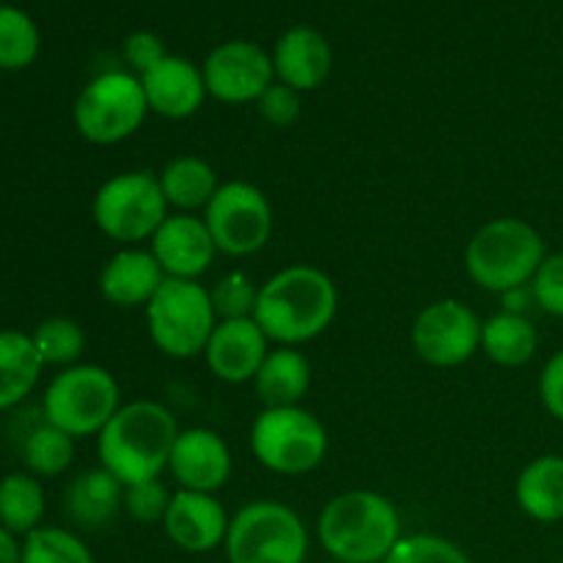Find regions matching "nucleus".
<instances>
[{"instance_id": "1", "label": "nucleus", "mask_w": 563, "mask_h": 563, "mask_svg": "<svg viewBox=\"0 0 563 563\" xmlns=\"http://www.w3.org/2000/svg\"><path fill=\"white\" fill-rule=\"evenodd\" d=\"M339 313V289L324 269L291 264L258 286L253 319L273 344L302 346L328 333Z\"/></svg>"}, {"instance_id": "2", "label": "nucleus", "mask_w": 563, "mask_h": 563, "mask_svg": "<svg viewBox=\"0 0 563 563\" xmlns=\"http://www.w3.org/2000/svg\"><path fill=\"white\" fill-rule=\"evenodd\" d=\"M179 432L176 416L159 401L135 399L121 405L97 434L99 467L113 473L124 487L154 482L168 471Z\"/></svg>"}, {"instance_id": "3", "label": "nucleus", "mask_w": 563, "mask_h": 563, "mask_svg": "<svg viewBox=\"0 0 563 563\" xmlns=\"http://www.w3.org/2000/svg\"><path fill=\"white\" fill-rule=\"evenodd\" d=\"M401 537L399 509L374 489H346L319 511L317 539L333 561L383 563Z\"/></svg>"}, {"instance_id": "4", "label": "nucleus", "mask_w": 563, "mask_h": 563, "mask_svg": "<svg viewBox=\"0 0 563 563\" xmlns=\"http://www.w3.org/2000/svg\"><path fill=\"white\" fill-rule=\"evenodd\" d=\"M548 256L542 234L520 218H495L471 236L465 269L482 289L506 295L528 286Z\"/></svg>"}, {"instance_id": "5", "label": "nucleus", "mask_w": 563, "mask_h": 563, "mask_svg": "<svg viewBox=\"0 0 563 563\" xmlns=\"http://www.w3.org/2000/svg\"><path fill=\"white\" fill-rule=\"evenodd\" d=\"M121 407V388L113 372L97 363L60 368L42 399L44 421L69 438H97Z\"/></svg>"}, {"instance_id": "6", "label": "nucleus", "mask_w": 563, "mask_h": 563, "mask_svg": "<svg viewBox=\"0 0 563 563\" xmlns=\"http://www.w3.org/2000/svg\"><path fill=\"white\" fill-rule=\"evenodd\" d=\"M328 427L297 407H264L251 427V454L278 476H306L328 460Z\"/></svg>"}, {"instance_id": "7", "label": "nucleus", "mask_w": 563, "mask_h": 563, "mask_svg": "<svg viewBox=\"0 0 563 563\" xmlns=\"http://www.w3.org/2000/svg\"><path fill=\"white\" fill-rule=\"evenodd\" d=\"M311 537L291 506L280 500H251L229 522V563H306Z\"/></svg>"}, {"instance_id": "8", "label": "nucleus", "mask_w": 563, "mask_h": 563, "mask_svg": "<svg viewBox=\"0 0 563 563\" xmlns=\"http://www.w3.org/2000/svg\"><path fill=\"white\" fill-rule=\"evenodd\" d=\"M218 322L212 295L198 280L165 278V284L146 306L148 339L163 355L174 361L203 355Z\"/></svg>"}, {"instance_id": "9", "label": "nucleus", "mask_w": 563, "mask_h": 563, "mask_svg": "<svg viewBox=\"0 0 563 563\" xmlns=\"http://www.w3.org/2000/svg\"><path fill=\"white\" fill-rule=\"evenodd\" d=\"M152 113L141 77L126 69H108L91 77L77 93L71 121L82 141L93 146H115L143 126Z\"/></svg>"}, {"instance_id": "10", "label": "nucleus", "mask_w": 563, "mask_h": 563, "mask_svg": "<svg viewBox=\"0 0 563 563\" xmlns=\"http://www.w3.org/2000/svg\"><path fill=\"white\" fill-rule=\"evenodd\" d=\"M170 214L159 179L152 170H124L99 185L91 201L93 225L121 247L152 242Z\"/></svg>"}, {"instance_id": "11", "label": "nucleus", "mask_w": 563, "mask_h": 563, "mask_svg": "<svg viewBox=\"0 0 563 563\" xmlns=\"http://www.w3.org/2000/svg\"><path fill=\"white\" fill-rule=\"evenodd\" d=\"M203 223L212 234L218 253L231 258H245L267 247L275 229L273 203L267 192L253 181H223L203 209Z\"/></svg>"}, {"instance_id": "12", "label": "nucleus", "mask_w": 563, "mask_h": 563, "mask_svg": "<svg viewBox=\"0 0 563 563\" xmlns=\"http://www.w3.org/2000/svg\"><path fill=\"white\" fill-rule=\"evenodd\" d=\"M484 322L467 302L445 297L418 311L410 341L416 355L434 368H456L482 350Z\"/></svg>"}, {"instance_id": "13", "label": "nucleus", "mask_w": 563, "mask_h": 563, "mask_svg": "<svg viewBox=\"0 0 563 563\" xmlns=\"http://www.w3.org/2000/svg\"><path fill=\"white\" fill-rule=\"evenodd\" d=\"M207 93L223 104H256L275 82L273 55L251 38L218 44L201 64Z\"/></svg>"}, {"instance_id": "14", "label": "nucleus", "mask_w": 563, "mask_h": 563, "mask_svg": "<svg viewBox=\"0 0 563 563\" xmlns=\"http://www.w3.org/2000/svg\"><path fill=\"white\" fill-rule=\"evenodd\" d=\"M234 471L229 443L209 427L181 429L170 451L168 473L179 489L190 493H220Z\"/></svg>"}, {"instance_id": "15", "label": "nucleus", "mask_w": 563, "mask_h": 563, "mask_svg": "<svg viewBox=\"0 0 563 563\" xmlns=\"http://www.w3.org/2000/svg\"><path fill=\"white\" fill-rule=\"evenodd\" d=\"M148 251L159 262L165 278L181 280H198L218 258V245L203 218L187 212H170L152 236Z\"/></svg>"}, {"instance_id": "16", "label": "nucleus", "mask_w": 563, "mask_h": 563, "mask_svg": "<svg viewBox=\"0 0 563 563\" xmlns=\"http://www.w3.org/2000/svg\"><path fill=\"white\" fill-rule=\"evenodd\" d=\"M273 341L264 335L256 319H220L203 350V363L214 379L225 385L253 383L269 355Z\"/></svg>"}, {"instance_id": "17", "label": "nucleus", "mask_w": 563, "mask_h": 563, "mask_svg": "<svg viewBox=\"0 0 563 563\" xmlns=\"http://www.w3.org/2000/svg\"><path fill=\"white\" fill-rule=\"evenodd\" d=\"M229 522V511L214 495L176 489L165 511L163 531L185 553L203 555L223 548Z\"/></svg>"}, {"instance_id": "18", "label": "nucleus", "mask_w": 563, "mask_h": 563, "mask_svg": "<svg viewBox=\"0 0 563 563\" xmlns=\"http://www.w3.org/2000/svg\"><path fill=\"white\" fill-rule=\"evenodd\" d=\"M143 93H146L148 110L159 119L181 121L196 115L203 108L207 82H203L201 66L181 55H168L154 69L141 75Z\"/></svg>"}, {"instance_id": "19", "label": "nucleus", "mask_w": 563, "mask_h": 563, "mask_svg": "<svg viewBox=\"0 0 563 563\" xmlns=\"http://www.w3.org/2000/svg\"><path fill=\"white\" fill-rule=\"evenodd\" d=\"M275 80L295 91H317L333 71V47L328 36L311 25H295L273 47Z\"/></svg>"}, {"instance_id": "20", "label": "nucleus", "mask_w": 563, "mask_h": 563, "mask_svg": "<svg viewBox=\"0 0 563 563\" xmlns=\"http://www.w3.org/2000/svg\"><path fill=\"white\" fill-rule=\"evenodd\" d=\"M163 284V267L154 253L141 245L115 251L99 273V295L115 308H146Z\"/></svg>"}, {"instance_id": "21", "label": "nucleus", "mask_w": 563, "mask_h": 563, "mask_svg": "<svg viewBox=\"0 0 563 563\" xmlns=\"http://www.w3.org/2000/svg\"><path fill=\"white\" fill-rule=\"evenodd\" d=\"M66 515L86 531H102L113 526L119 511L124 509V484L104 467L80 473L66 487Z\"/></svg>"}, {"instance_id": "22", "label": "nucleus", "mask_w": 563, "mask_h": 563, "mask_svg": "<svg viewBox=\"0 0 563 563\" xmlns=\"http://www.w3.org/2000/svg\"><path fill=\"white\" fill-rule=\"evenodd\" d=\"M253 385L264 407H297L311 388V363L297 346H275Z\"/></svg>"}, {"instance_id": "23", "label": "nucleus", "mask_w": 563, "mask_h": 563, "mask_svg": "<svg viewBox=\"0 0 563 563\" xmlns=\"http://www.w3.org/2000/svg\"><path fill=\"white\" fill-rule=\"evenodd\" d=\"M517 506L531 520L553 526L563 520V456L544 454L522 467L515 484Z\"/></svg>"}, {"instance_id": "24", "label": "nucleus", "mask_w": 563, "mask_h": 563, "mask_svg": "<svg viewBox=\"0 0 563 563\" xmlns=\"http://www.w3.org/2000/svg\"><path fill=\"white\" fill-rule=\"evenodd\" d=\"M157 179L170 212L187 214L203 212L214 198V192H218V187L223 185L218 179V170L203 157H196V154H181V157L165 163Z\"/></svg>"}, {"instance_id": "25", "label": "nucleus", "mask_w": 563, "mask_h": 563, "mask_svg": "<svg viewBox=\"0 0 563 563\" xmlns=\"http://www.w3.org/2000/svg\"><path fill=\"white\" fill-rule=\"evenodd\" d=\"M42 368L31 333L0 330V412L22 405L36 390Z\"/></svg>"}, {"instance_id": "26", "label": "nucleus", "mask_w": 563, "mask_h": 563, "mask_svg": "<svg viewBox=\"0 0 563 563\" xmlns=\"http://www.w3.org/2000/svg\"><path fill=\"white\" fill-rule=\"evenodd\" d=\"M539 333L526 313L500 311L482 328V352L500 368H520L533 361Z\"/></svg>"}, {"instance_id": "27", "label": "nucleus", "mask_w": 563, "mask_h": 563, "mask_svg": "<svg viewBox=\"0 0 563 563\" xmlns=\"http://www.w3.org/2000/svg\"><path fill=\"white\" fill-rule=\"evenodd\" d=\"M47 511L44 487L33 473H9L0 478V526L14 537L25 539L36 528H42V517Z\"/></svg>"}, {"instance_id": "28", "label": "nucleus", "mask_w": 563, "mask_h": 563, "mask_svg": "<svg viewBox=\"0 0 563 563\" xmlns=\"http://www.w3.org/2000/svg\"><path fill=\"white\" fill-rule=\"evenodd\" d=\"M22 462H25L27 473H33L36 478L60 476L75 462V438L47 421L38 423L22 443Z\"/></svg>"}, {"instance_id": "29", "label": "nucleus", "mask_w": 563, "mask_h": 563, "mask_svg": "<svg viewBox=\"0 0 563 563\" xmlns=\"http://www.w3.org/2000/svg\"><path fill=\"white\" fill-rule=\"evenodd\" d=\"M38 49H42V33L33 16L16 5H0V69H27L38 58Z\"/></svg>"}, {"instance_id": "30", "label": "nucleus", "mask_w": 563, "mask_h": 563, "mask_svg": "<svg viewBox=\"0 0 563 563\" xmlns=\"http://www.w3.org/2000/svg\"><path fill=\"white\" fill-rule=\"evenodd\" d=\"M33 346L44 366H77L86 352V330L69 317H47L33 328Z\"/></svg>"}, {"instance_id": "31", "label": "nucleus", "mask_w": 563, "mask_h": 563, "mask_svg": "<svg viewBox=\"0 0 563 563\" xmlns=\"http://www.w3.org/2000/svg\"><path fill=\"white\" fill-rule=\"evenodd\" d=\"M22 563H93V553L69 528L42 526L22 539Z\"/></svg>"}, {"instance_id": "32", "label": "nucleus", "mask_w": 563, "mask_h": 563, "mask_svg": "<svg viewBox=\"0 0 563 563\" xmlns=\"http://www.w3.org/2000/svg\"><path fill=\"white\" fill-rule=\"evenodd\" d=\"M383 563H473L471 555L451 539L438 533H410L401 537Z\"/></svg>"}, {"instance_id": "33", "label": "nucleus", "mask_w": 563, "mask_h": 563, "mask_svg": "<svg viewBox=\"0 0 563 563\" xmlns=\"http://www.w3.org/2000/svg\"><path fill=\"white\" fill-rule=\"evenodd\" d=\"M212 295V306L218 319H247L253 317L258 302V286L242 269H231V273L220 275L218 284L209 289Z\"/></svg>"}, {"instance_id": "34", "label": "nucleus", "mask_w": 563, "mask_h": 563, "mask_svg": "<svg viewBox=\"0 0 563 563\" xmlns=\"http://www.w3.org/2000/svg\"><path fill=\"white\" fill-rule=\"evenodd\" d=\"M170 495L174 493H170L159 478L132 484V487H124V511L132 520L141 522V526H152V522H159V526H163Z\"/></svg>"}, {"instance_id": "35", "label": "nucleus", "mask_w": 563, "mask_h": 563, "mask_svg": "<svg viewBox=\"0 0 563 563\" xmlns=\"http://www.w3.org/2000/svg\"><path fill=\"white\" fill-rule=\"evenodd\" d=\"M528 286L544 313L563 319V253H548Z\"/></svg>"}, {"instance_id": "36", "label": "nucleus", "mask_w": 563, "mask_h": 563, "mask_svg": "<svg viewBox=\"0 0 563 563\" xmlns=\"http://www.w3.org/2000/svg\"><path fill=\"white\" fill-rule=\"evenodd\" d=\"M256 110L269 126H275V130H289L291 124H297V121H300L302 93L275 80L273 86H269L267 91L258 97Z\"/></svg>"}, {"instance_id": "37", "label": "nucleus", "mask_w": 563, "mask_h": 563, "mask_svg": "<svg viewBox=\"0 0 563 563\" xmlns=\"http://www.w3.org/2000/svg\"><path fill=\"white\" fill-rule=\"evenodd\" d=\"M124 60L130 64V69L135 71L137 77L146 75L148 69L159 64L163 58H168V49H165V42L152 31H135L124 38Z\"/></svg>"}, {"instance_id": "38", "label": "nucleus", "mask_w": 563, "mask_h": 563, "mask_svg": "<svg viewBox=\"0 0 563 563\" xmlns=\"http://www.w3.org/2000/svg\"><path fill=\"white\" fill-rule=\"evenodd\" d=\"M539 399L544 410L563 423V350L555 352L539 374Z\"/></svg>"}, {"instance_id": "39", "label": "nucleus", "mask_w": 563, "mask_h": 563, "mask_svg": "<svg viewBox=\"0 0 563 563\" xmlns=\"http://www.w3.org/2000/svg\"><path fill=\"white\" fill-rule=\"evenodd\" d=\"M0 563H22V542L0 526Z\"/></svg>"}, {"instance_id": "40", "label": "nucleus", "mask_w": 563, "mask_h": 563, "mask_svg": "<svg viewBox=\"0 0 563 563\" xmlns=\"http://www.w3.org/2000/svg\"><path fill=\"white\" fill-rule=\"evenodd\" d=\"M500 297H504V311H509V313H526L528 302L533 300L531 286H520V289H511Z\"/></svg>"}, {"instance_id": "41", "label": "nucleus", "mask_w": 563, "mask_h": 563, "mask_svg": "<svg viewBox=\"0 0 563 563\" xmlns=\"http://www.w3.org/2000/svg\"><path fill=\"white\" fill-rule=\"evenodd\" d=\"M330 563H346V561H330Z\"/></svg>"}, {"instance_id": "42", "label": "nucleus", "mask_w": 563, "mask_h": 563, "mask_svg": "<svg viewBox=\"0 0 563 563\" xmlns=\"http://www.w3.org/2000/svg\"><path fill=\"white\" fill-rule=\"evenodd\" d=\"M0 5H3V0H0Z\"/></svg>"}]
</instances>
